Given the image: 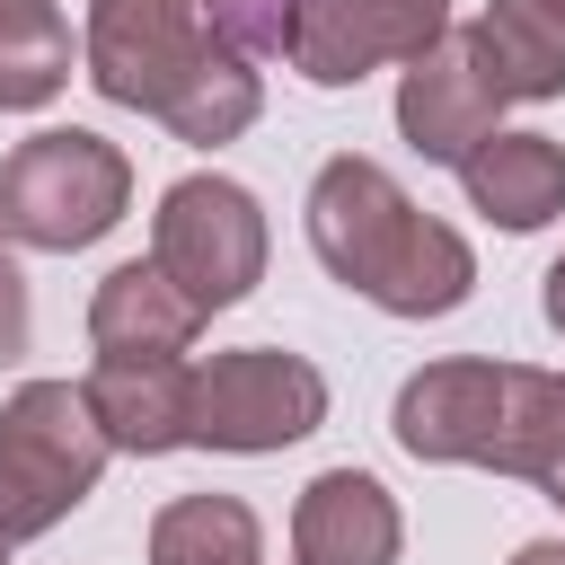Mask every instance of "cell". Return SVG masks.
<instances>
[{"label":"cell","mask_w":565,"mask_h":565,"mask_svg":"<svg viewBox=\"0 0 565 565\" xmlns=\"http://www.w3.org/2000/svg\"><path fill=\"white\" fill-rule=\"evenodd\" d=\"M309 247H318V265L344 282V291H362L371 309H388V318H450L468 291H477V256H468V238L450 230V221H433V212H415V194L380 168V159H362V150H335L318 177H309Z\"/></svg>","instance_id":"1"},{"label":"cell","mask_w":565,"mask_h":565,"mask_svg":"<svg viewBox=\"0 0 565 565\" xmlns=\"http://www.w3.org/2000/svg\"><path fill=\"white\" fill-rule=\"evenodd\" d=\"M106 433L88 415V388L71 380H26L0 397V530L26 547L44 530H62L97 477H106Z\"/></svg>","instance_id":"2"},{"label":"cell","mask_w":565,"mask_h":565,"mask_svg":"<svg viewBox=\"0 0 565 565\" xmlns=\"http://www.w3.org/2000/svg\"><path fill=\"white\" fill-rule=\"evenodd\" d=\"M124 203H132V159L88 124L26 132L0 159V230L18 247H44V256L97 247L124 221Z\"/></svg>","instance_id":"3"},{"label":"cell","mask_w":565,"mask_h":565,"mask_svg":"<svg viewBox=\"0 0 565 565\" xmlns=\"http://www.w3.org/2000/svg\"><path fill=\"white\" fill-rule=\"evenodd\" d=\"M238 44L212 0H88V79L132 115H168Z\"/></svg>","instance_id":"4"},{"label":"cell","mask_w":565,"mask_h":565,"mask_svg":"<svg viewBox=\"0 0 565 565\" xmlns=\"http://www.w3.org/2000/svg\"><path fill=\"white\" fill-rule=\"evenodd\" d=\"M150 256L168 265V282L212 318V309H238L256 282H265V203L238 185V177H177L150 212Z\"/></svg>","instance_id":"5"},{"label":"cell","mask_w":565,"mask_h":565,"mask_svg":"<svg viewBox=\"0 0 565 565\" xmlns=\"http://www.w3.org/2000/svg\"><path fill=\"white\" fill-rule=\"evenodd\" d=\"M327 424V380L318 362L282 353V344H238V353H212L194 362V450H238V459H265V450H291Z\"/></svg>","instance_id":"6"},{"label":"cell","mask_w":565,"mask_h":565,"mask_svg":"<svg viewBox=\"0 0 565 565\" xmlns=\"http://www.w3.org/2000/svg\"><path fill=\"white\" fill-rule=\"evenodd\" d=\"M450 35V0H291L282 62L309 88H353L380 62H415Z\"/></svg>","instance_id":"7"},{"label":"cell","mask_w":565,"mask_h":565,"mask_svg":"<svg viewBox=\"0 0 565 565\" xmlns=\"http://www.w3.org/2000/svg\"><path fill=\"white\" fill-rule=\"evenodd\" d=\"M494 424H503V362H477V353L406 371V388L388 406L397 450L424 459V468H486Z\"/></svg>","instance_id":"8"},{"label":"cell","mask_w":565,"mask_h":565,"mask_svg":"<svg viewBox=\"0 0 565 565\" xmlns=\"http://www.w3.org/2000/svg\"><path fill=\"white\" fill-rule=\"evenodd\" d=\"M494 115H503V88L477 71L468 35H441L433 53H415V62L397 71V132H406V150L433 159V168H459V159L494 132Z\"/></svg>","instance_id":"9"},{"label":"cell","mask_w":565,"mask_h":565,"mask_svg":"<svg viewBox=\"0 0 565 565\" xmlns=\"http://www.w3.org/2000/svg\"><path fill=\"white\" fill-rule=\"evenodd\" d=\"M79 388H88V415L115 450H132V459L194 450V371H185V353H97V371Z\"/></svg>","instance_id":"10"},{"label":"cell","mask_w":565,"mask_h":565,"mask_svg":"<svg viewBox=\"0 0 565 565\" xmlns=\"http://www.w3.org/2000/svg\"><path fill=\"white\" fill-rule=\"evenodd\" d=\"M406 521L371 468H318L291 503V565H397Z\"/></svg>","instance_id":"11"},{"label":"cell","mask_w":565,"mask_h":565,"mask_svg":"<svg viewBox=\"0 0 565 565\" xmlns=\"http://www.w3.org/2000/svg\"><path fill=\"white\" fill-rule=\"evenodd\" d=\"M459 194L468 212H486L494 230L530 238L565 212V150L547 132H486L468 159H459Z\"/></svg>","instance_id":"12"},{"label":"cell","mask_w":565,"mask_h":565,"mask_svg":"<svg viewBox=\"0 0 565 565\" xmlns=\"http://www.w3.org/2000/svg\"><path fill=\"white\" fill-rule=\"evenodd\" d=\"M477 71L503 88V106L565 97V0H486L477 26H459Z\"/></svg>","instance_id":"13"},{"label":"cell","mask_w":565,"mask_h":565,"mask_svg":"<svg viewBox=\"0 0 565 565\" xmlns=\"http://www.w3.org/2000/svg\"><path fill=\"white\" fill-rule=\"evenodd\" d=\"M194 327H203V309L168 282L159 256H132V265H115V274L88 291V335H97V353H185Z\"/></svg>","instance_id":"14"},{"label":"cell","mask_w":565,"mask_h":565,"mask_svg":"<svg viewBox=\"0 0 565 565\" xmlns=\"http://www.w3.org/2000/svg\"><path fill=\"white\" fill-rule=\"evenodd\" d=\"M486 468L521 486H565V371L503 362V424H494Z\"/></svg>","instance_id":"15"},{"label":"cell","mask_w":565,"mask_h":565,"mask_svg":"<svg viewBox=\"0 0 565 565\" xmlns=\"http://www.w3.org/2000/svg\"><path fill=\"white\" fill-rule=\"evenodd\" d=\"M71 88V26L53 0H0V115H35Z\"/></svg>","instance_id":"16"},{"label":"cell","mask_w":565,"mask_h":565,"mask_svg":"<svg viewBox=\"0 0 565 565\" xmlns=\"http://www.w3.org/2000/svg\"><path fill=\"white\" fill-rule=\"evenodd\" d=\"M150 565H265V521L238 494H177L150 521Z\"/></svg>","instance_id":"17"},{"label":"cell","mask_w":565,"mask_h":565,"mask_svg":"<svg viewBox=\"0 0 565 565\" xmlns=\"http://www.w3.org/2000/svg\"><path fill=\"white\" fill-rule=\"evenodd\" d=\"M265 115V79H256V53H230L221 71H203L159 124L177 132V141H194V150H221V141H238L247 124Z\"/></svg>","instance_id":"18"},{"label":"cell","mask_w":565,"mask_h":565,"mask_svg":"<svg viewBox=\"0 0 565 565\" xmlns=\"http://www.w3.org/2000/svg\"><path fill=\"white\" fill-rule=\"evenodd\" d=\"M212 18L230 26V44H238V53H282L291 0H212Z\"/></svg>","instance_id":"19"},{"label":"cell","mask_w":565,"mask_h":565,"mask_svg":"<svg viewBox=\"0 0 565 565\" xmlns=\"http://www.w3.org/2000/svg\"><path fill=\"white\" fill-rule=\"evenodd\" d=\"M26 274H18V256H9V230H0V362H18L26 353Z\"/></svg>","instance_id":"20"},{"label":"cell","mask_w":565,"mask_h":565,"mask_svg":"<svg viewBox=\"0 0 565 565\" xmlns=\"http://www.w3.org/2000/svg\"><path fill=\"white\" fill-rule=\"evenodd\" d=\"M539 318L565 335V256H556V265H547V282H539Z\"/></svg>","instance_id":"21"},{"label":"cell","mask_w":565,"mask_h":565,"mask_svg":"<svg viewBox=\"0 0 565 565\" xmlns=\"http://www.w3.org/2000/svg\"><path fill=\"white\" fill-rule=\"evenodd\" d=\"M512 565H565V539H530V547H512Z\"/></svg>","instance_id":"22"},{"label":"cell","mask_w":565,"mask_h":565,"mask_svg":"<svg viewBox=\"0 0 565 565\" xmlns=\"http://www.w3.org/2000/svg\"><path fill=\"white\" fill-rule=\"evenodd\" d=\"M9 547H18V539H9V530H0V565H9Z\"/></svg>","instance_id":"23"},{"label":"cell","mask_w":565,"mask_h":565,"mask_svg":"<svg viewBox=\"0 0 565 565\" xmlns=\"http://www.w3.org/2000/svg\"><path fill=\"white\" fill-rule=\"evenodd\" d=\"M547 494H556V503H565V486H547Z\"/></svg>","instance_id":"24"}]
</instances>
